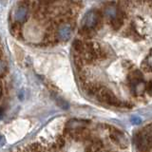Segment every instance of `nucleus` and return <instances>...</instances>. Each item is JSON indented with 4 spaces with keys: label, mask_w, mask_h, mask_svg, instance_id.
<instances>
[{
    "label": "nucleus",
    "mask_w": 152,
    "mask_h": 152,
    "mask_svg": "<svg viewBox=\"0 0 152 152\" xmlns=\"http://www.w3.org/2000/svg\"><path fill=\"white\" fill-rule=\"evenodd\" d=\"M28 5L22 3L21 1L18 3V6L16 7L15 11L13 13V19L15 22L22 23L27 20L28 13Z\"/></svg>",
    "instance_id": "nucleus-4"
},
{
    "label": "nucleus",
    "mask_w": 152,
    "mask_h": 152,
    "mask_svg": "<svg viewBox=\"0 0 152 152\" xmlns=\"http://www.w3.org/2000/svg\"><path fill=\"white\" fill-rule=\"evenodd\" d=\"M118 12H119V10L115 6H108L106 9V15L110 18V20L114 17H116Z\"/></svg>",
    "instance_id": "nucleus-11"
},
{
    "label": "nucleus",
    "mask_w": 152,
    "mask_h": 152,
    "mask_svg": "<svg viewBox=\"0 0 152 152\" xmlns=\"http://www.w3.org/2000/svg\"><path fill=\"white\" fill-rule=\"evenodd\" d=\"M83 26L92 28L96 30L97 28L102 26V21H103V16L101 12H98L96 10H92L87 12L83 19Z\"/></svg>",
    "instance_id": "nucleus-2"
},
{
    "label": "nucleus",
    "mask_w": 152,
    "mask_h": 152,
    "mask_svg": "<svg viewBox=\"0 0 152 152\" xmlns=\"http://www.w3.org/2000/svg\"><path fill=\"white\" fill-rule=\"evenodd\" d=\"M135 144L138 149L142 152H148L152 148V139L147 136L145 131L138 132L135 136Z\"/></svg>",
    "instance_id": "nucleus-3"
},
{
    "label": "nucleus",
    "mask_w": 152,
    "mask_h": 152,
    "mask_svg": "<svg viewBox=\"0 0 152 152\" xmlns=\"http://www.w3.org/2000/svg\"><path fill=\"white\" fill-rule=\"evenodd\" d=\"M142 122L140 117H132L131 118V123L134 124V125H139V124Z\"/></svg>",
    "instance_id": "nucleus-14"
},
{
    "label": "nucleus",
    "mask_w": 152,
    "mask_h": 152,
    "mask_svg": "<svg viewBox=\"0 0 152 152\" xmlns=\"http://www.w3.org/2000/svg\"><path fill=\"white\" fill-rule=\"evenodd\" d=\"M146 88H147V90L149 91V93L152 95V80L150 81V82L148 83V85L146 86Z\"/></svg>",
    "instance_id": "nucleus-15"
},
{
    "label": "nucleus",
    "mask_w": 152,
    "mask_h": 152,
    "mask_svg": "<svg viewBox=\"0 0 152 152\" xmlns=\"http://www.w3.org/2000/svg\"><path fill=\"white\" fill-rule=\"evenodd\" d=\"M96 96L99 99V101L106 103V104H109V106H114V107H123L124 106V103L121 102L108 88H103V87L100 88L99 91L96 94Z\"/></svg>",
    "instance_id": "nucleus-1"
},
{
    "label": "nucleus",
    "mask_w": 152,
    "mask_h": 152,
    "mask_svg": "<svg viewBox=\"0 0 152 152\" xmlns=\"http://www.w3.org/2000/svg\"><path fill=\"white\" fill-rule=\"evenodd\" d=\"M128 81H129V86L134 85L141 82V81H144V76L139 69H135L128 75Z\"/></svg>",
    "instance_id": "nucleus-8"
},
{
    "label": "nucleus",
    "mask_w": 152,
    "mask_h": 152,
    "mask_svg": "<svg viewBox=\"0 0 152 152\" xmlns=\"http://www.w3.org/2000/svg\"><path fill=\"white\" fill-rule=\"evenodd\" d=\"M71 32H72V28H71L70 25L64 23L58 28L57 36H58V38L61 41H66L70 37Z\"/></svg>",
    "instance_id": "nucleus-6"
},
{
    "label": "nucleus",
    "mask_w": 152,
    "mask_h": 152,
    "mask_svg": "<svg viewBox=\"0 0 152 152\" xmlns=\"http://www.w3.org/2000/svg\"><path fill=\"white\" fill-rule=\"evenodd\" d=\"M85 47H86V43H84L83 41H81L79 39L74 40L73 45H72V48L76 54H82L85 50Z\"/></svg>",
    "instance_id": "nucleus-10"
},
{
    "label": "nucleus",
    "mask_w": 152,
    "mask_h": 152,
    "mask_svg": "<svg viewBox=\"0 0 152 152\" xmlns=\"http://www.w3.org/2000/svg\"><path fill=\"white\" fill-rule=\"evenodd\" d=\"M124 20H125V14H124L123 12L119 11L116 17H114L113 19H111V20H110L111 27L114 28V30H119V28L123 26Z\"/></svg>",
    "instance_id": "nucleus-7"
},
{
    "label": "nucleus",
    "mask_w": 152,
    "mask_h": 152,
    "mask_svg": "<svg viewBox=\"0 0 152 152\" xmlns=\"http://www.w3.org/2000/svg\"><path fill=\"white\" fill-rule=\"evenodd\" d=\"M110 138L117 145L121 146V147H126L127 146V144H128L127 139H126V135L124 134L122 131L118 130V129H114L111 132Z\"/></svg>",
    "instance_id": "nucleus-5"
},
{
    "label": "nucleus",
    "mask_w": 152,
    "mask_h": 152,
    "mask_svg": "<svg viewBox=\"0 0 152 152\" xmlns=\"http://www.w3.org/2000/svg\"><path fill=\"white\" fill-rule=\"evenodd\" d=\"M142 130L145 131V133L150 138V139H152V124H150V125H148V126H146Z\"/></svg>",
    "instance_id": "nucleus-12"
},
{
    "label": "nucleus",
    "mask_w": 152,
    "mask_h": 152,
    "mask_svg": "<svg viewBox=\"0 0 152 152\" xmlns=\"http://www.w3.org/2000/svg\"><path fill=\"white\" fill-rule=\"evenodd\" d=\"M79 33L82 36H84L85 38H88V39H89V38H92L95 34H96V31H95V28L83 26L82 28H80Z\"/></svg>",
    "instance_id": "nucleus-9"
},
{
    "label": "nucleus",
    "mask_w": 152,
    "mask_h": 152,
    "mask_svg": "<svg viewBox=\"0 0 152 152\" xmlns=\"http://www.w3.org/2000/svg\"><path fill=\"white\" fill-rule=\"evenodd\" d=\"M142 69H144L145 71H146V72H151L152 71V66L147 61L142 62Z\"/></svg>",
    "instance_id": "nucleus-13"
}]
</instances>
